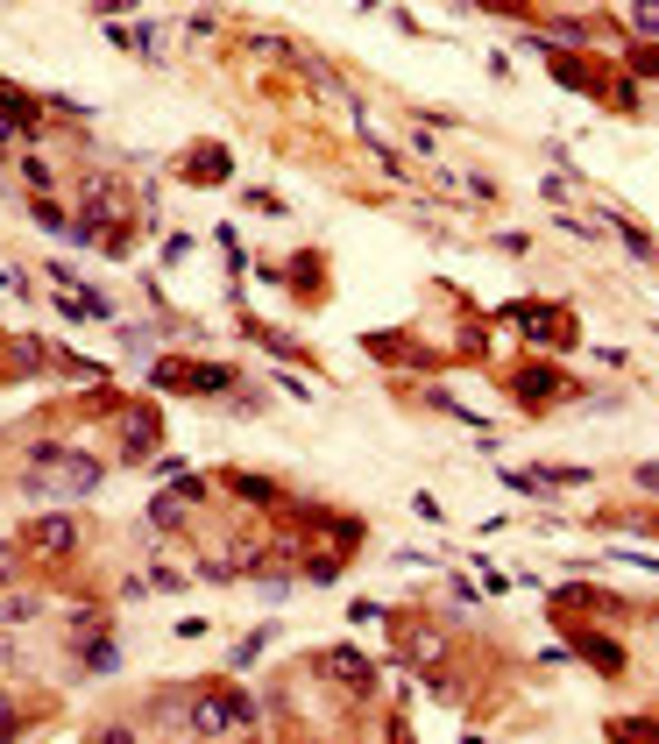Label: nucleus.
I'll list each match as a JSON object with an SVG mask.
<instances>
[{
	"label": "nucleus",
	"instance_id": "f257e3e1",
	"mask_svg": "<svg viewBox=\"0 0 659 744\" xmlns=\"http://www.w3.org/2000/svg\"><path fill=\"white\" fill-rule=\"evenodd\" d=\"M50 468H29V496H86L100 489V461L93 454H36Z\"/></svg>",
	"mask_w": 659,
	"mask_h": 744
},
{
	"label": "nucleus",
	"instance_id": "f03ea898",
	"mask_svg": "<svg viewBox=\"0 0 659 744\" xmlns=\"http://www.w3.org/2000/svg\"><path fill=\"white\" fill-rule=\"evenodd\" d=\"M249 716H256L249 695H199V702H192V723H199V730H241Z\"/></svg>",
	"mask_w": 659,
	"mask_h": 744
},
{
	"label": "nucleus",
	"instance_id": "7ed1b4c3",
	"mask_svg": "<svg viewBox=\"0 0 659 744\" xmlns=\"http://www.w3.org/2000/svg\"><path fill=\"white\" fill-rule=\"evenodd\" d=\"M326 667H334V674H341L348 688H369V659H362V652H348V645H341L334 659H326Z\"/></svg>",
	"mask_w": 659,
	"mask_h": 744
},
{
	"label": "nucleus",
	"instance_id": "20e7f679",
	"mask_svg": "<svg viewBox=\"0 0 659 744\" xmlns=\"http://www.w3.org/2000/svg\"><path fill=\"white\" fill-rule=\"evenodd\" d=\"M29 617H43L36 596H8V603H0V624H29Z\"/></svg>",
	"mask_w": 659,
	"mask_h": 744
},
{
	"label": "nucleus",
	"instance_id": "39448f33",
	"mask_svg": "<svg viewBox=\"0 0 659 744\" xmlns=\"http://www.w3.org/2000/svg\"><path fill=\"white\" fill-rule=\"evenodd\" d=\"M36 546L64 553V546H71V525H64V518H43V525H36Z\"/></svg>",
	"mask_w": 659,
	"mask_h": 744
},
{
	"label": "nucleus",
	"instance_id": "423d86ee",
	"mask_svg": "<svg viewBox=\"0 0 659 744\" xmlns=\"http://www.w3.org/2000/svg\"><path fill=\"white\" fill-rule=\"evenodd\" d=\"M631 22H638L645 36H659V0H638V8H631Z\"/></svg>",
	"mask_w": 659,
	"mask_h": 744
},
{
	"label": "nucleus",
	"instance_id": "0eeeda50",
	"mask_svg": "<svg viewBox=\"0 0 659 744\" xmlns=\"http://www.w3.org/2000/svg\"><path fill=\"white\" fill-rule=\"evenodd\" d=\"M518 390H525V397H546V390H553V376H546V369H532V376H518Z\"/></svg>",
	"mask_w": 659,
	"mask_h": 744
},
{
	"label": "nucleus",
	"instance_id": "6e6552de",
	"mask_svg": "<svg viewBox=\"0 0 659 744\" xmlns=\"http://www.w3.org/2000/svg\"><path fill=\"white\" fill-rule=\"evenodd\" d=\"M15 723H22V716H15V702L0 695V737H15Z\"/></svg>",
	"mask_w": 659,
	"mask_h": 744
},
{
	"label": "nucleus",
	"instance_id": "1a4fd4ad",
	"mask_svg": "<svg viewBox=\"0 0 659 744\" xmlns=\"http://www.w3.org/2000/svg\"><path fill=\"white\" fill-rule=\"evenodd\" d=\"M638 482H645V489H659V461H645V468H638Z\"/></svg>",
	"mask_w": 659,
	"mask_h": 744
}]
</instances>
